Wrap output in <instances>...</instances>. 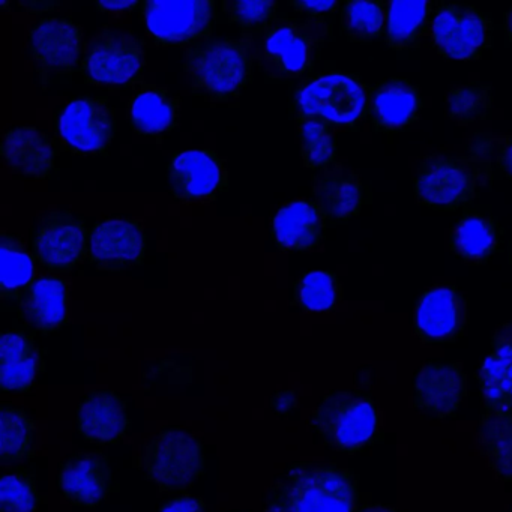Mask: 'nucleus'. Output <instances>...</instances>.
Wrapping results in <instances>:
<instances>
[{"mask_svg": "<svg viewBox=\"0 0 512 512\" xmlns=\"http://www.w3.org/2000/svg\"><path fill=\"white\" fill-rule=\"evenodd\" d=\"M386 26V2L347 0L341 5V28L353 43H368Z\"/></svg>", "mask_w": 512, "mask_h": 512, "instance_id": "nucleus-34", "label": "nucleus"}, {"mask_svg": "<svg viewBox=\"0 0 512 512\" xmlns=\"http://www.w3.org/2000/svg\"><path fill=\"white\" fill-rule=\"evenodd\" d=\"M358 512H398L397 509L391 506L377 505V503H368V505L361 506Z\"/></svg>", "mask_w": 512, "mask_h": 512, "instance_id": "nucleus-44", "label": "nucleus"}, {"mask_svg": "<svg viewBox=\"0 0 512 512\" xmlns=\"http://www.w3.org/2000/svg\"><path fill=\"white\" fill-rule=\"evenodd\" d=\"M370 106V89L358 77L328 73L307 80L296 89V121L320 122L328 127H353Z\"/></svg>", "mask_w": 512, "mask_h": 512, "instance_id": "nucleus-4", "label": "nucleus"}, {"mask_svg": "<svg viewBox=\"0 0 512 512\" xmlns=\"http://www.w3.org/2000/svg\"><path fill=\"white\" fill-rule=\"evenodd\" d=\"M497 166L512 181V134L491 140Z\"/></svg>", "mask_w": 512, "mask_h": 512, "instance_id": "nucleus-40", "label": "nucleus"}, {"mask_svg": "<svg viewBox=\"0 0 512 512\" xmlns=\"http://www.w3.org/2000/svg\"><path fill=\"white\" fill-rule=\"evenodd\" d=\"M289 5L308 19H320L323 14L335 13L341 7L337 0H293Z\"/></svg>", "mask_w": 512, "mask_h": 512, "instance_id": "nucleus-39", "label": "nucleus"}, {"mask_svg": "<svg viewBox=\"0 0 512 512\" xmlns=\"http://www.w3.org/2000/svg\"><path fill=\"white\" fill-rule=\"evenodd\" d=\"M466 298L454 286H433L422 293L413 311V331L424 344H446L466 331Z\"/></svg>", "mask_w": 512, "mask_h": 512, "instance_id": "nucleus-16", "label": "nucleus"}, {"mask_svg": "<svg viewBox=\"0 0 512 512\" xmlns=\"http://www.w3.org/2000/svg\"><path fill=\"white\" fill-rule=\"evenodd\" d=\"M359 491L347 469L296 461L286 467L266 493L265 512H358Z\"/></svg>", "mask_w": 512, "mask_h": 512, "instance_id": "nucleus-1", "label": "nucleus"}, {"mask_svg": "<svg viewBox=\"0 0 512 512\" xmlns=\"http://www.w3.org/2000/svg\"><path fill=\"white\" fill-rule=\"evenodd\" d=\"M68 284L64 278L41 277L20 302V316L41 334H50L68 322Z\"/></svg>", "mask_w": 512, "mask_h": 512, "instance_id": "nucleus-26", "label": "nucleus"}, {"mask_svg": "<svg viewBox=\"0 0 512 512\" xmlns=\"http://www.w3.org/2000/svg\"><path fill=\"white\" fill-rule=\"evenodd\" d=\"M167 182L178 202L202 205L229 188V170L212 149L176 152L167 164Z\"/></svg>", "mask_w": 512, "mask_h": 512, "instance_id": "nucleus-13", "label": "nucleus"}, {"mask_svg": "<svg viewBox=\"0 0 512 512\" xmlns=\"http://www.w3.org/2000/svg\"><path fill=\"white\" fill-rule=\"evenodd\" d=\"M493 106V89L490 85L470 83L454 88L446 94V112L458 125H470L487 116Z\"/></svg>", "mask_w": 512, "mask_h": 512, "instance_id": "nucleus-37", "label": "nucleus"}, {"mask_svg": "<svg viewBox=\"0 0 512 512\" xmlns=\"http://www.w3.org/2000/svg\"><path fill=\"white\" fill-rule=\"evenodd\" d=\"M511 260H512V253H511Z\"/></svg>", "mask_w": 512, "mask_h": 512, "instance_id": "nucleus-46", "label": "nucleus"}, {"mask_svg": "<svg viewBox=\"0 0 512 512\" xmlns=\"http://www.w3.org/2000/svg\"><path fill=\"white\" fill-rule=\"evenodd\" d=\"M478 179V167L470 158L430 155L415 176L416 199L428 208L454 211L475 197Z\"/></svg>", "mask_w": 512, "mask_h": 512, "instance_id": "nucleus-10", "label": "nucleus"}, {"mask_svg": "<svg viewBox=\"0 0 512 512\" xmlns=\"http://www.w3.org/2000/svg\"><path fill=\"white\" fill-rule=\"evenodd\" d=\"M145 227L134 218H109L95 224L88 259L98 271H125L142 265L146 256Z\"/></svg>", "mask_w": 512, "mask_h": 512, "instance_id": "nucleus-15", "label": "nucleus"}, {"mask_svg": "<svg viewBox=\"0 0 512 512\" xmlns=\"http://www.w3.org/2000/svg\"><path fill=\"white\" fill-rule=\"evenodd\" d=\"M130 428L127 403L115 391H92L77 407V430L88 442L112 445L124 439Z\"/></svg>", "mask_w": 512, "mask_h": 512, "instance_id": "nucleus-22", "label": "nucleus"}, {"mask_svg": "<svg viewBox=\"0 0 512 512\" xmlns=\"http://www.w3.org/2000/svg\"><path fill=\"white\" fill-rule=\"evenodd\" d=\"M115 136V109L106 98H76L56 112V142L71 154L106 155Z\"/></svg>", "mask_w": 512, "mask_h": 512, "instance_id": "nucleus-9", "label": "nucleus"}, {"mask_svg": "<svg viewBox=\"0 0 512 512\" xmlns=\"http://www.w3.org/2000/svg\"><path fill=\"white\" fill-rule=\"evenodd\" d=\"M37 425L25 409L0 407V458L22 461L35 455Z\"/></svg>", "mask_w": 512, "mask_h": 512, "instance_id": "nucleus-32", "label": "nucleus"}, {"mask_svg": "<svg viewBox=\"0 0 512 512\" xmlns=\"http://www.w3.org/2000/svg\"><path fill=\"white\" fill-rule=\"evenodd\" d=\"M56 139L37 127H14L5 131L0 155L10 173L43 181L55 172Z\"/></svg>", "mask_w": 512, "mask_h": 512, "instance_id": "nucleus-19", "label": "nucleus"}, {"mask_svg": "<svg viewBox=\"0 0 512 512\" xmlns=\"http://www.w3.org/2000/svg\"><path fill=\"white\" fill-rule=\"evenodd\" d=\"M326 223V215L316 202L292 200L272 218V241L283 253L316 250L325 236Z\"/></svg>", "mask_w": 512, "mask_h": 512, "instance_id": "nucleus-21", "label": "nucleus"}, {"mask_svg": "<svg viewBox=\"0 0 512 512\" xmlns=\"http://www.w3.org/2000/svg\"><path fill=\"white\" fill-rule=\"evenodd\" d=\"M331 35L323 19H277L253 41V59L274 80H295L314 67L319 47Z\"/></svg>", "mask_w": 512, "mask_h": 512, "instance_id": "nucleus-3", "label": "nucleus"}, {"mask_svg": "<svg viewBox=\"0 0 512 512\" xmlns=\"http://www.w3.org/2000/svg\"><path fill=\"white\" fill-rule=\"evenodd\" d=\"M142 7V2L139 0H121V2H98L97 8L101 13L110 14V16H124V14L133 13L137 8Z\"/></svg>", "mask_w": 512, "mask_h": 512, "instance_id": "nucleus-42", "label": "nucleus"}, {"mask_svg": "<svg viewBox=\"0 0 512 512\" xmlns=\"http://www.w3.org/2000/svg\"><path fill=\"white\" fill-rule=\"evenodd\" d=\"M478 380L484 413L512 416V320L494 331Z\"/></svg>", "mask_w": 512, "mask_h": 512, "instance_id": "nucleus-20", "label": "nucleus"}, {"mask_svg": "<svg viewBox=\"0 0 512 512\" xmlns=\"http://www.w3.org/2000/svg\"><path fill=\"white\" fill-rule=\"evenodd\" d=\"M181 101L157 86H145L128 103L127 118L134 133L143 137H163L175 130Z\"/></svg>", "mask_w": 512, "mask_h": 512, "instance_id": "nucleus-25", "label": "nucleus"}, {"mask_svg": "<svg viewBox=\"0 0 512 512\" xmlns=\"http://www.w3.org/2000/svg\"><path fill=\"white\" fill-rule=\"evenodd\" d=\"M310 428L326 446L353 454L373 442L379 430V412L367 394L332 391L311 413Z\"/></svg>", "mask_w": 512, "mask_h": 512, "instance_id": "nucleus-5", "label": "nucleus"}, {"mask_svg": "<svg viewBox=\"0 0 512 512\" xmlns=\"http://www.w3.org/2000/svg\"><path fill=\"white\" fill-rule=\"evenodd\" d=\"M253 40H205L188 47L184 70L191 91L211 103L238 98L253 73Z\"/></svg>", "mask_w": 512, "mask_h": 512, "instance_id": "nucleus-2", "label": "nucleus"}, {"mask_svg": "<svg viewBox=\"0 0 512 512\" xmlns=\"http://www.w3.org/2000/svg\"><path fill=\"white\" fill-rule=\"evenodd\" d=\"M434 4L428 0H392L386 2V43L394 50L418 46L427 29Z\"/></svg>", "mask_w": 512, "mask_h": 512, "instance_id": "nucleus-30", "label": "nucleus"}, {"mask_svg": "<svg viewBox=\"0 0 512 512\" xmlns=\"http://www.w3.org/2000/svg\"><path fill=\"white\" fill-rule=\"evenodd\" d=\"M493 25L473 5L445 4L434 11L430 38L434 49L446 59L470 61L490 46Z\"/></svg>", "mask_w": 512, "mask_h": 512, "instance_id": "nucleus-11", "label": "nucleus"}, {"mask_svg": "<svg viewBox=\"0 0 512 512\" xmlns=\"http://www.w3.org/2000/svg\"><path fill=\"white\" fill-rule=\"evenodd\" d=\"M40 502L34 473L26 469H14L2 475L0 512H38Z\"/></svg>", "mask_w": 512, "mask_h": 512, "instance_id": "nucleus-38", "label": "nucleus"}, {"mask_svg": "<svg viewBox=\"0 0 512 512\" xmlns=\"http://www.w3.org/2000/svg\"><path fill=\"white\" fill-rule=\"evenodd\" d=\"M136 464L163 493H182L205 472V446L188 431L167 428L142 446Z\"/></svg>", "mask_w": 512, "mask_h": 512, "instance_id": "nucleus-6", "label": "nucleus"}, {"mask_svg": "<svg viewBox=\"0 0 512 512\" xmlns=\"http://www.w3.org/2000/svg\"><path fill=\"white\" fill-rule=\"evenodd\" d=\"M341 296L343 287L334 272H307L296 281L293 304L305 313H328L335 310Z\"/></svg>", "mask_w": 512, "mask_h": 512, "instance_id": "nucleus-33", "label": "nucleus"}, {"mask_svg": "<svg viewBox=\"0 0 512 512\" xmlns=\"http://www.w3.org/2000/svg\"><path fill=\"white\" fill-rule=\"evenodd\" d=\"M146 65L145 43L133 31L104 28L86 44L80 73L97 88L128 89L142 80Z\"/></svg>", "mask_w": 512, "mask_h": 512, "instance_id": "nucleus-7", "label": "nucleus"}, {"mask_svg": "<svg viewBox=\"0 0 512 512\" xmlns=\"http://www.w3.org/2000/svg\"><path fill=\"white\" fill-rule=\"evenodd\" d=\"M467 395V376L460 362L428 361L413 379V406L419 412L448 418Z\"/></svg>", "mask_w": 512, "mask_h": 512, "instance_id": "nucleus-18", "label": "nucleus"}, {"mask_svg": "<svg viewBox=\"0 0 512 512\" xmlns=\"http://www.w3.org/2000/svg\"><path fill=\"white\" fill-rule=\"evenodd\" d=\"M422 109L419 89L403 77H391L370 89V113L380 133H398L418 121Z\"/></svg>", "mask_w": 512, "mask_h": 512, "instance_id": "nucleus-23", "label": "nucleus"}, {"mask_svg": "<svg viewBox=\"0 0 512 512\" xmlns=\"http://www.w3.org/2000/svg\"><path fill=\"white\" fill-rule=\"evenodd\" d=\"M35 256L19 236L0 235V298L20 305L35 283Z\"/></svg>", "mask_w": 512, "mask_h": 512, "instance_id": "nucleus-28", "label": "nucleus"}, {"mask_svg": "<svg viewBox=\"0 0 512 512\" xmlns=\"http://www.w3.org/2000/svg\"><path fill=\"white\" fill-rule=\"evenodd\" d=\"M58 2H31V4H20V7H26L31 10V8H35L34 11H32V14H40L44 13V11L47 10H53V8L59 7Z\"/></svg>", "mask_w": 512, "mask_h": 512, "instance_id": "nucleus-43", "label": "nucleus"}, {"mask_svg": "<svg viewBox=\"0 0 512 512\" xmlns=\"http://www.w3.org/2000/svg\"><path fill=\"white\" fill-rule=\"evenodd\" d=\"M89 238L91 230L73 212H47L32 229V253L49 271H71L88 256Z\"/></svg>", "mask_w": 512, "mask_h": 512, "instance_id": "nucleus-12", "label": "nucleus"}, {"mask_svg": "<svg viewBox=\"0 0 512 512\" xmlns=\"http://www.w3.org/2000/svg\"><path fill=\"white\" fill-rule=\"evenodd\" d=\"M140 19L157 46H193L209 40L217 4L214 0H145Z\"/></svg>", "mask_w": 512, "mask_h": 512, "instance_id": "nucleus-8", "label": "nucleus"}, {"mask_svg": "<svg viewBox=\"0 0 512 512\" xmlns=\"http://www.w3.org/2000/svg\"><path fill=\"white\" fill-rule=\"evenodd\" d=\"M298 125L299 142H301V157L305 169L323 170L331 166L337 157V140L332 128L320 122L296 121Z\"/></svg>", "mask_w": 512, "mask_h": 512, "instance_id": "nucleus-36", "label": "nucleus"}, {"mask_svg": "<svg viewBox=\"0 0 512 512\" xmlns=\"http://www.w3.org/2000/svg\"><path fill=\"white\" fill-rule=\"evenodd\" d=\"M505 32L509 41H512V5L505 13Z\"/></svg>", "mask_w": 512, "mask_h": 512, "instance_id": "nucleus-45", "label": "nucleus"}, {"mask_svg": "<svg viewBox=\"0 0 512 512\" xmlns=\"http://www.w3.org/2000/svg\"><path fill=\"white\" fill-rule=\"evenodd\" d=\"M478 442L494 475L512 482V416L484 413L479 422Z\"/></svg>", "mask_w": 512, "mask_h": 512, "instance_id": "nucleus-31", "label": "nucleus"}, {"mask_svg": "<svg viewBox=\"0 0 512 512\" xmlns=\"http://www.w3.org/2000/svg\"><path fill=\"white\" fill-rule=\"evenodd\" d=\"M158 512H209L205 500L199 496H179L164 503Z\"/></svg>", "mask_w": 512, "mask_h": 512, "instance_id": "nucleus-41", "label": "nucleus"}, {"mask_svg": "<svg viewBox=\"0 0 512 512\" xmlns=\"http://www.w3.org/2000/svg\"><path fill=\"white\" fill-rule=\"evenodd\" d=\"M278 2L272 0H224L221 10L241 29L242 37L256 40L277 20Z\"/></svg>", "mask_w": 512, "mask_h": 512, "instance_id": "nucleus-35", "label": "nucleus"}, {"mask_svg": "<svg viewBox=\"0 0 512 512\" xmlns=\"http://www.w3.org/2000/svg\"><path fill=\"white\" fill-rule=\"evenodd\" d=\"M40 350L25 332H5L0 341V389L28 392L40 371Z\"/></svg>", "mask_w": 512, "mask_h": 512, "instance_id": "nucleus-27", "label": "nucleus"}, {"mask_svg": "<svg viewBox=\"0 0 512 512\" xmlns=\"http://www.w3.org/2000/svg\"><path fill=\"white\" fill-rule=\"evenodd\" d=\"M58 488L74 506L95 508L119 491L106 454L68 455L58 469Z\"/></svg>", "mask_w": 512, "mask_h": 512, "instance_id": "nucleus-17", "label": "nucleus"}, {"mask_svg": "<svg viewBox=\"0 0 512 512\" xmlns=\"http://www.w3.org/2000/svg\"><path fill=\"white\" fill-rule=\"evenodd\" d=\"M313 193L326 220L344 223L361 212L367 200L364 181L352 170L329 166L320 170L313 179Z\"/></svg>", "mask_w": 512, "mask_h": 512, "instance_id": "nucleus-24", "label": "nucleus"}, {"mask_svg": "<svg viewBox=\"0 0 512 512\" xmlns=\"http://www.w3.org/2000/svg\"><path fill=\"white\" fill-rule=\"evenodd\" d=\"M29 49L41 83L46 85L53 76L71 74L82 65V26L70 19H43L29 34Z\"/></svg>", "mask_w": 512, "mask_h": 512, "instance_id": "nucleus-14", "label": "nucleus"}, {"mask_svg": "<svg viewBox=\"0 0 512 512\" xmlns=\"http://www.w3.org/2000/svg\"><path fill=\"white\" fill-rule=\"evenodd\" d=\"M449 247L464 262L481 265L499 250V226L488 215H466L449 233Z\"/></svg>", "mask_w": 512, "mask_h": 512, "instance_id": "nucleus-29", "label": "nucleus"}]
</instances>
